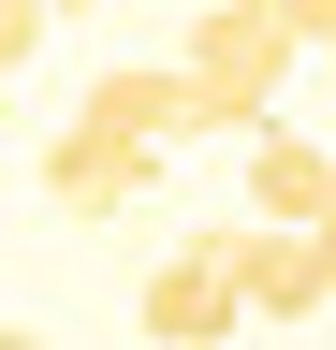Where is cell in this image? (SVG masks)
I'll return each instance as SVG.
<instances>
[{"label": "cell", "mask_w": 336, "mask_h": 350, "mask_svg": "<svg viewBox=\"0 0 336 350\" xmlns=\"http://www.w3.org/2000/svg\"><path fill=\"white\" fill-rule=\"evenodd\" d=\"M176 59H190V88H205V131H248V146H263V131H278V88H292L307 44H292L278 0H205Z\"/></svg>", "instance_id": "1"}, {"label": "cell", "mask_w": 336, "mask_h": 350, "mask_svg": "<svg viewBox=\"0 0 336 350\" xmlns=\"http://www.w3.org/2000/svg\"><path fill=\"white\" fill-rule=\"evenodd\" d=\"M234 336H248V292H234L220 234H176L146 262V350H234Z\"/></svg>", "instance_id": "2"}, {"label": "cell", "mask_w": 336, "mask_h": 350, "mask_svg": "<svg viewBox=\"0 0 336 350\" xmlns=\"http://www.w3.org/2000/svg\"><path fill=\"white\" fill-rule=\"evenodd\" d=\"M146 175H161V146H132V131H88V117L44 131V204L59 219H146Z\"/></svg>", "instance_id": "3"}, {"label": "cell", "mask_w": 336, "mask_h": 350, "mask_svg": "<svg viewBox=\"0 0 336 350\" xmlns=\"http://www.w3.org/2000/svg\"><path fill=\"white\" fill-rule=\"evenodd\" d=\"M73 117H88V131H132V146H176V131H205V88H190V59H117Z\"/></svg>", "instance_id": "4"}, {"label": "cell", "mask_w": 336, "mask_h": 350, "mask_svg": "<svg viewBox=\"0 0 336 350\" xmlns=\"http://www.w3.org/2000/svg\"><path fill=\"white\" fill-rule=\"evenodd\" d=\"M220 262H234V292H248V321H307V306H336V278H322V234H220Z\"/></svg>", "instance_id": "5"}, {"label": "cell", "mask_w": 336, "mask_h": 350, "mask_svg": "<svg viewBox=\"0 0 336 350\" xmlns=\"http://www.w3.org/2000/svg\"><path fill=\"white\" fill-rule=\"evenodd\" d=\"M248 219H263V234H322L336 219V146L263 131V146H248Z\"/></svg>", "instance_id": "6"}, {"label": "cell", "mask_w": 336, "mask_h": 350, "mask_svg": "<svg viewBox=\"0 0 336 350\" xmlns=\"http://www.w3.org/2000/svg\"><path fill=\"white\" fill-rule=\"evenodd\" d=\"M292 15V44H307V59H336V0H278Z\"/></svg>", "instance_id": "7"}, {"label": "cell", "mask_w": 336, "mask_h": 350, "mask_svg": "<svg viewBox=\"0 0 336 350\" xmlns=\"http://www.w3.org/2000/svg\"><path fill=\"white\" fill-rule=\"evenodd\" d=\"M0 350H59V336H29V321H15V336H0Z\"/></svg>", "instance_id": "8"}, {"label": "cell", "mask_w": 336, "mask_h": 350, "mask_svg": "<svg viewBox=\"0 0 336 350\" xmlns=\"http://www.w3.org/2000/svg\"><path fill=\"white\" fill-rule=\"evenodd\" d=\"M44 15H88V0H44Z\"/></svg>", "instance_id": "9"}]
</instances>
